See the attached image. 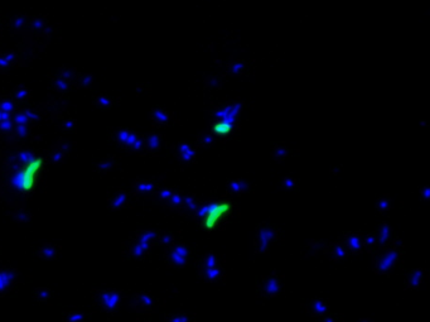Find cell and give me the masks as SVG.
<instances>
[{
	"instance_id": "1",
	"label": "cell",
	"mask_w": 430,
	"mask_h": 322,
	"mask_svg": "<svg viewBox=\"0 0 430 322\" xmlns=\"http://www.w3.org/2000/svg\"><path fill=\"white\" fill-rule=\"evenodd\" d=\"M403 251L401 246L396 244H390L385 248L377 250V254L374 260V270L377 274H389L394 270L395 266L401 259Z\"/></svg>"
},
{
	"instance_id": "2",
	"label": "cell",
	"mask_w": 430,
	"mask_h": 322,
	"mask_svg": "<svg viewBox=\"0 0 430 322\" xmlns=\"http://www.w3.org/2000/svg\"><path fill=\"white\" fill-rule=\"evenodd\" d=\"M284 278L277 273L262 275L256 282V291L261 298H274L283 292Z\"/></svg>"
},
{
	"instance_id": "3",
	"label": "cell",
	"mask_w": 430,
	"mask_h": 322,
	"mask_svg": "<svg viewBox=\"0 0 430 322\" xmlns=\"http://www.w3.org/2000/svg\"><path fill=\"white\" fill-rule=\"evenodd\" d=\"M123 295L118 290H96L94 291V302L101 311L106 313H115L119 310Z\"/></svg>"
},
{
	"instance_id": "4",
	"label": "cell",
	"mask_w": 430,
	"mask_h": 322,
	"mask_svg": "<svg viewBox=\"0 0 430 322\" xmlns=\"http://www.w3.org/2000/svg\"><path fill=\"white\" fill-rule=\"evenodd\" d=\"M278 238V229L273 225L262 224L256 231L255 238V249L257 253H265L273 240Z\"/></svg>"
},
{
	"instance_id": "5",
	"label": "cell",
	"mask_w": 430,
	"mask_h": 322,
	"mask_svg": "<svg viewBox=\"0 0 430 322\" xmlns=\"http://www.w3.org/2000/svg\"><path fill=\"white\" fill-rule=\"evenodd\" d=\"M303 307L305 312L314 320L330 312L329 301L327 298H323V297H313V298L306 299L303 303Z\"/></svg>"
},
{
	"instance_id": "6",
	"label": "cell",
	"mask_w": 430,
	"mask_h": 322,
	"mask_svg": "<svg viewBox=\"0 0 430 322\" xmlns=\"http://www.w3.org/2000/svg\"><path fill=\"white\" fill-rule=\"evenodd\" d=\"M189 257V250L184 244H172L165 253V259L171 266L184 267Z\"/></svg>"
},
{
	"instance_id": "7",
	"label": "cell",
	"mask_w": 430,
	"mask_h": 322,
	"mask_svg": "<svg viewBox=\"0 0 430 322\" xmlns=\"http://www.w3.org/2000/svg\"><path fill=\"white\" fill-rule=\"evenodd\" d=\"M241 107H242V104L239 103V101H236V103L230 104V105H226L225 107H220V109H216L213 111V116L216 119H218V124L221 127L222 129V124H224L225 121L230 120V125H232L233 123L236 121V118L239 115V112L241 111ZM218 127V129H220Z\"/></svg>"
},
{
	"instance_id": "8",
	"label": "cell",
	"mask_w": 430,
	"mask_h": 322,
	"mask_svg": "<svg viewBox=\"0 0 430 322\" xmlns=\"http://www.w3.org/2000/svg\"><path fill=\"white\" fill-rule=\"evenodd\" d=\"M19 277L17 269L0 268V297L5 295L13 288Z\"/></svg>"
},
{
	"instance_id": "9",
	"label": "cell",
	"mask_w": 430,
	"mask_h": 322,
	"mask_svg": "<svg viewBox=\"0 0 430 322\" xmlns=\"http://www.w3.org/2000/svg\"><path fill=\"white\" fill-rule=\"evenodd\" d=\"M154 304H155V298L153 297V295H151L149 292H140L134 297L131 306L136 312L148 315L153 310Z\"/></svg>"
},
{
	"instance_id": "10",
	"label": "cell",
	"mask_w": 430,
	"mask_h": 322,
	"mask_svg": "<svg viewBox=\"0 0 430 322\" xmlns=\"http://www.w3.org/2000/svg\"><path fill=\"white\" fill-rule=\"evenodd\" d=\"M343 244L350 253H359L363 250V235L358 233H347L343 238Z\"/></svg>"
},
{
	"instance_id": "11",
	"label": "cell",
	"mask_w": 430,
	"mask_h": 322,
	"mask_svg": "<svg viewBox=\"0 0 430 322\" xmlns=\"http://www.w3.org/2000/svg\"><path fill=\"white\" fill-rule=\"evenodd\" d=\"M391 237L392 229L387 224L381 225L380 229L375 234V238H376V251L390 245L391 244Z\"/></svg>"
},
{
	"instance_id": "12",
	"label": "cell",
	"mask_w": 430,
	"mask_h": 322,
	"mask_svg": "<svg viewBox=\"0 0 430 322\" xmlns=\"http://www.w3.org/2000/svg\"><path fill=\"white\" fill-rule=\"evenodd\" d=\"M198 275H200V277L206 282H217L224 278L225 269L222 266L217 267V268H212V269L198 268Z\"/></svg>"
},
{
	"instance_id": "13",
	"label": "cell",
	"mask_w": 430,
	"mask_h": 322,
	"mask_svg": "<svg viewBox=\"0 0 430 322\" xmlns=\"http://www.w3.org/2000/svg\"><path fill=\"white\" fill-rule=\"evenodd\" d=\"M328 253H329V257L333 260H345L348 257V254H350V251L346 248L343 242H332L329 248H328Z\"/></svg>"
},
{
	"instance_id": "14",
	"label": "cell",
	"mask_w": 430,
	"mask_h": 322,
	"mask_svg": "<svg viewBox=\"0 0 430 322\" xmlns=\"http://www.w3.org/2000/svg\"><path fill=\"white\" fill-rule=\"evenodd\" d=\"M424 273L425 270L423 268H418V269H414L407 278L405 279V288L407 290H414V288H418L419 286L421 284L423 279H424Z\"/></svg>"
},
{
	"instance_id": "15",
	"label": "cell",
	"mask_w": 430,
	"mask_h": 322,
	"mask_svg": "<svg viewBox=\"0 0 430 322\" xmlns=\"http://www.w3.org/2000/svg\"><path fill=\"white\" fill-rule=\"evenodd\" d=\"M87 313L82 310H68L62 313V322H86Z\"/></svg>"
},
{
	"instance_id": "16",
	"label": "cell",
	"mask_w": 430,
	"mask_h": 322,
	"mask_svg": "<svg viewBox=\"0 0 430 322\" xmlns=\"http://www.w3.org/2000/svg\"><path fill=\"white\" fill-rule=\"evenodd\" d=\"M220 259H218L217 255L215 253H207L206 255L201 258V260L198 262V268H204V269H212L220 267Z\"/></svg>"
},
{
	"instance_id": "17",
	"label": "cell",
	"mask_w": 430,
	"mask_h": 322,
	"mask_svg": "<svg viewBox=\"0 0 430 322\" xmlns=\"http://www.w3.org/2000/svg\"><path fill=\"white\" fill-rule=\"evenodd\" d=\"M33 295H34L36 301L39 302V303H48L52 299V297H53V292L48 287H37Z\"/></svg>"
},
{
	"instance_id": "18",
	"label": "cell",
	"mask_w": 430,
	"mask_h": 322,
	"mask_svg": "<svg viewBox=\"0 0 430 322\" xmlns=\"http://www.w3.org/2000/svg\"><path fill=\"white\" fill-rule=\"evenodd\" d=\"M179 154H180V158H182L184 162H191V161L196 157V151L189 144L183 143V144L179 145Z\"/></svg>"
},
{
	"instance_id": "19",
	"label": "cell",
	"mask_w": 430,
	"mask_h": 322,
	"mask_svg": "<svg viewBox=\"0 0 430 322\" xmlns=\"http://www.w3.org/2000/svg\"><path fill=\"white\" fill-rule=\"evenodd\" d=\"M165 322H195V320L192 319V316H189L188 313L177 312L167 315Z\"/></svg>"
},
{
	"instance_id": "20",
	"label": "cell",
	"mask_w": 430,
	"mask_h": 322,
	"mask_svg": "<svg viewBox=\"0 0 430 322\" xmlns=\"http://www.w3.org/2000/svg\"><path fill=\"white\" fill-rule=\"evenodd\" d=\"M315 322H346L345 316L341 315V313L337 312H328L327 315L319 317V319L315 320Z\"/></svg>"
},
{
	"instance_id": "21",
	"label": "cell",
	"mask_w": 430,
	"mask_h": 322,
	"mask_svg": "<svg viewBox=\"0 0 430 322\" xmlns=\"http://www.w3.org/2000/svg\"><path fill=\"white\" fill-rule=\"evenodd\" d=\"M248 188H249L248 182H245L244 180H235L232 181L231 184H228V189H230V192L233 193L244 192V191H246Z\"/></svg>"
},
{
	"instance_id": "22",
	"label": "cell",
	"mask_w": 430,
	"mask_h": 322,
	"mask_svg": "<svg viewBox=\"0 0 430 322\" xmlns=\"http://www.w3.org/2000/svg\"><path fill=\"white\" fill-rule=\"evenodd\" d=\"M57 253H58V249L53 245H46L38 250L39 257L46 258V259H53L56 258Z\"/></svg>"
},
{
	"instance_id": "23",
	"label": "cell",
	"mask_w": 430,
	"mask_h": 322,
	"mask_svg": "<svg viewBox=\"0 0 430 322\" xmlns=\"http://www.w3.org/2000/svg\"><path fill=\"white\" fill-rule=\"evenodd\" d=\"M363 249L367 251H376V238L375 234L363 235Z\"/></svg>"
},
{
	"instance_id": "24",
	"label": "cell",
	"mask_w": 430,
	"mask_h": 322,
	"mask_svg": "<svg viewBox=\"0 0 430 322\" xmlns=\"http://www.w3.org/2000/svg\"><path fill=\"white\" fill-rule=\"evenodd\" d=\"M376 207H377V210H379V211H386L390 207V201H389V200H386V198H383V197L379 198V200H377Z\"/></svg>"
},
{
	"instance_id": "25",
	"label": "cell",
	"mask_w": 430,
	"mask_h": 322,
	"mask_svg": "<svg viewBox=\"0 0 430 322\" xmlns=\"http://www.w3.org/2000/svg\"><path fill=\"white\" fill-rule=\"evenodd\" d=\"M183 202L186 204V206L188 207L189 210H193V211H197V204L195 202V200L192 197H184L183 198Z\"/></svg>"
},
{
	"instance_id": "26",
	"label": "cell",
	"mask_w": 430,
	"mask_h": 322,
	"mask_svg": "<svg viewBox=\"0 0 430 322\" xmlns=\"http://www.w3.org/2000/svg\"><path fill=\"white\" fill-rule=\"evenodd\" d=\"M273 154H274L275 158H283L286 156V149L283 147H278L273 149Z\"/></svg>"
},
{
	"instance_id": "27",
	"label": "cell",
	"mask_w": 430,
	"mask_h": 322,
	"mask_svg": "<svg viewBox=\"0 0 430 322\" xmlns=\"http://www.w3.org/2000/svg\"><path fill=\"white\" fill-rule=\"evenodd\" d=\"M295 186V182H294V178L292 177H285L283 180V187L285 189H292L294 188Z\"/></svg>"
},
{
	"instance_id": "28",
	"label": "cell",
	"mask_w": 430,
	"mask_h": 322,
	"mask_svg": "<svg viewBox=\"0 0 430 322\" xmlns=\"http://www.w3.org/2000/svg\"><path fill=\"white\" fill-rule=\"evenodd\" d=\"M160 242H162V244H164V245H172V244H173V235H172V234H167V235H163L162 238H160Z\"/></svg>"
},
{
	"instance_id": "29",
	"label": "cell",
	"mask_w": 430,
	"mask_h": 322,
	"mask_svg": "<svg viewBox=\"0 0 430 322\" xmlns=\"http://www.w3.org/2000/svg\"><path fill=\"white\" fill-rule=\"evenodd\" d=\"M169 201H171V204H173V205H180V204H183V197L182 196H179V195H172L171 197L168 198Z\"/></svg>"
},
{
	"instance_id": "30",
	"label": "cell",
	"mask_w": 430,
	"mask_h": 322,
	"mask_svg": "<svg viewBox=\"0 0 430 322\" xmlns=\"http://www.w3.org/2000/svg\"><path fill=\"white\" fill-rule=\"evenodd\" d=\"M242 68H244V63L239 62V61L231 65V71H232L233 74H237V72L242 71Z\"/></svg>"
},
{
	"instance_id": "31",
	"label": "cell",
	"mask_w": 430,
	"mask_h": 322,
	"mask_svg": "<svg viewBox=\"0 0 430 322\" xmlns=\"http://www.w3.org/2000/svg\"><path fill=\"white\" fill-rule=\"evenodd\" d=\"M429 192H430V189H429V187H428V186L424 187V188H423L420 191V193H423L425 198H429Z\"/></svg>"
},
{
	"instance_id": "32",
	"label": "cell",
	"mask_w": 430,
	"mask_h": 322,
	"mask_svg": "<svg viewBox=\"0 0 430 322\" xmlns=\"http://www.w3.org/2000/svg\"><path fill=\"white\" fill-rule=\"evenodd\" d=\"M171 196H172V192L169 191V189H165V191H163L162 192V197H164V198H169Z\"/></svg>"
},
{
	"instance_id": "33",
	"label": "cell",
	"mask_w": 430,
	"mask_h": 322,
	"mask_svg": "<svg viewBox=\"0 0 430 322\" xmlns=\"http://www.w3.org/2000/svg\"><path fill=\"white\" fill-rule=\"evenodd\" d=\"M357 322H375V321L371 319H368V317H365V319H359Z\"/></svg>"
}]
</instances>
